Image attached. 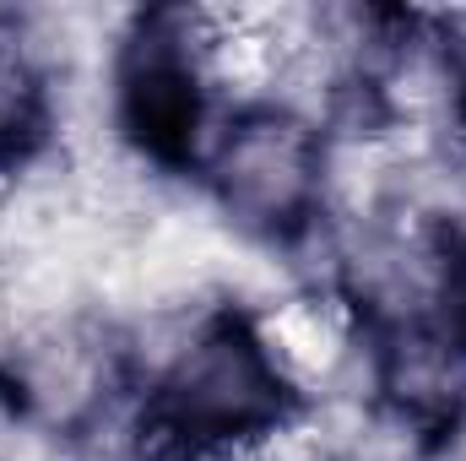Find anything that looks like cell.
<instances>
[{
  "label": "cell",
  "mask_w": 466,
  "mask_h": 461,
  "mask_svg": "<svg viewBox=\"0 0 466 461\" xmlns=\"http://www.w3.org/2000/svg\"><path fill=\"white\" fill-rule=\"evenodd\" d=\"M304 391L271 353L255 310L212 304L163 347L141 435L152 461H228L299 424Z\"/></svg>",
  "instance_id": "1"
},
{
  "label": "cell",
  "mask_w": 466,
  "mask_h": 461,
  "mask_svg": "<svg viewBox=\"0 0 466 461\" xmlns=\"http://www.w3.org/2000/svg\"><path fill=\"white\" fill-rule=\"evenodd\" d=\"M207 185L238 239L293 250L331 207V136L299 104L249 98L207 141Z\"/></svg>",
  "instance_id": "2"
},
{
  "label": "cell",
  "mask_w": 466,
  "mask_h": 461,
  "mask_svg": "<svg viewBox=\"0 0 466 461\" xmlns=\"http://www.w3.org/2000/svg\"><path fill=\"white\" fill-rule=\"evenodd\" d=\"M218 22L201 11H152L115 44L109 115L119 147L152 169H190L207 152Z\"/></svg>",
  "instance_id": "3"
},
{
  "label": "cell",
  "mask_w": 466,
  "mask_h": 461,
  "mask_svg": "<svg viewBox=\"0 0 466 461\" xmlns=\"http://www.w3.org/2000/svg\"><path fill=\"white\" fill-rule=\"evenodd\" d=\"M125 380V347L82 315L27 321L5 353V391L27 429L87 440Z\"/></svg>",
  "instance_id": "4"
},
{
  "label": "cell",
  "mask_w": 466,
  "mask_h": 461,
  "mask_svg": "<svg viewBox=\"0 0 466 461\" xmlns=\"http://www.w3.org/2000/svg\"><path fill=\"white\" fill-rule=\"evenodd\" d=\"M369 402L418 440H445L466 424V353L440 315L369 332Z\"/></svg>",
  "instance_id": "5"
},
{
  "label": "cell",
  "mask_w": 466,
  "mask_h": 461,
  "mask_svg": "<svg viewBox=\"0 0 466 461\" xmlns=\"http://www.w3.org/2000/svg\"><path fill=\"white\" fill-rule=\"evenodd\" d=\"M55 71L27 22L0 16V169L33 163L55 136Z\"/></svg>",
  "instance_id": "6"
},
{
  "label": "cell",
  "mask_w": 466,
  "mask_h": 461,
  "mask_svg": "<svg viewBox=\"0 0 466 461\" xmlns=\"http://www.w3.org/2000/svg\"><path fill=\"white\" fill-rule=\"evenodd\" d=\"M429 33H434V49H440V60H445L456 115L466 119V11H445V16H434Z\"/></svg>",
  "instance_id": "7"
},
{
  "label": "cell",
  "mask_w": 466,
  "mask_h": 461,
  "mask_svg": "<svg viewBox=\"0 0 466 461\" xmlns=\"http://www.w3.org/2000/svg\"><path fill=\"white\" fill-rule=\"evenodd\" d=\"M440 326L461 343L466 353V239L451 244L445 255V282H440Z\"/></svg>",
  "instance_id": "8"
}]
</instances>
